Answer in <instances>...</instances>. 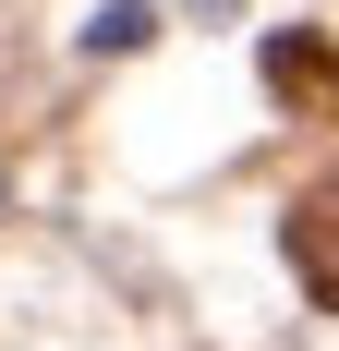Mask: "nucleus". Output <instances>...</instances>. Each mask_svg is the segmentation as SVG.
<instances>
[{
    "label": "nucleus",
    "instance_id": "nucleus-1",
    "mask_svg": "<svg viewBox=\"0 0 339 351\" xmlns=\"http://www.w3.org/2000/svg\"><path fill=\"white\" fill-rule=\"evenodd\" d=\"M267 85L303 109V121H339V49L327 36H267Z\"/></svg>",
    "mask_w": 339,
    "mask_h": 351
},
{
    "label": "nucleus",
    "instance_id": "nucleus-2",
    "mask_svg": "<svg viewBox=\"0 0 339 351\" xmlns=\"http://www.w3.org/2000/svg\"><path fill=\"white\" fill-rule=\"evenodd\" d=\"M291 267H303V291L339 315V182H315L303 206H291Z\"/></svg>",
    "mask_w": 339,
    "mask_h": 351
}]
</instances>
